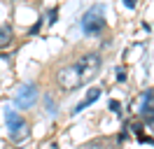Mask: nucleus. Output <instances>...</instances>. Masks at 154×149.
<instances>
[{
    "mask_svg": "<svg viewBox=\"0 0 154 149\" xmlns=\"http://www.w3.org/2000/svg\"><path fill=\"white\" fill-rule=\"evenodd\" d=\"M40 28H42V23H40V21H38V23H35V26H33V28H30V33H38V30H40Z\"/></svg>",
    "mask_w": 154,
    "mask_h": 149,
    "instance_id": "obj_10",
    "label": "nucleus"
},
{
    "mask_svg": "<svg viewBox=\"0 0 154 149\" xmlns=\"http://www.w3.org/2000/svg\"><path fill=\"white\" fill-rule=\"evenodd\" d=\"M105 26V14H103V5H94L87 14L82 17V30L87 35H98Z\"/></svg>",
    "mask_w": 154,
    "mask_h": 149,
    "instance_id": "obj_2",
    "label": "nucleus"
},
{
    "mask_svg": "<svg viewBox=\"0 0 154 149\" xmlns=\"http://www.w3.org/2000/svg\"><path fill=\"white\" fill-rule=\"evenodd\" d=\"M124 5L126 7H135V0H124Z\"/></svg>",
    "mask_w": 154,
    "mask_h": 149,
    "instance_id": "obj_11",
    "label": "nucleus"
},
{
    "mask_svg": "<svg viewBox=\"0 0 154 149\" xmlns=\"http://www.w3.org/2000/svg\"><path fill=\"white\" fill-rule=\"evenodd\" d=\"M119 107H122V105H119L117 100H110V110L112 112H119Z\"/></svg>",
    "mask_w": 154,
    "mask_h": 149,
    "instance_id": "obj_9",
    "label": "nucleus"
},
{
    "mask_svg": "<svg viewBox=\"0 0 154 149\" xmlns=\"http://www.w3.org/2000/svg\"><path fill=\"white\" fill-rule=\"evenodd\" d=\"M14 100H17V105H19L21 110H26V107H30L33 102L38 100V89H35L33 84H23V86L19 89V93H17Z\"/></svg>",
    "mask_w": 154,
    "mask_h": 149,
    "instance_id": "obj_5",
    "label": "nucleus"
},
{
    "mask_svg": "<svg viewBox=\"0 0 154 149\" xmlns=\"http://www.w3.org/2000/svg\"><path fill=\"white\" fill-rule=\"evenodd\" d=\"M56 79H58V86L63 89V91H72V89H79L82 84H79V77H77V70H75V65L70 63L66 65V68H61L56 74Z\"/></svg>",
    "mask_w": 154,
    "mask_h": 149,
    "instance_id": "obj_4",
    "label": "nucleus"
},
{
    "mask_svg": "<svg viewBox=\"0 0 154 149\" xmlns=\"http://www.w3.org/2000/svg\"><path fill=\"white\" fill-rule=\"evenodd\" d=\"M140 117H143L147 123H154V91H147L143 93V98H140Z\"/></svg>",
    "mask_w": 154,
    "mask_h": 149,
    "instance_id": "obj_6",
    "label": "nucleus"
},
{
    "mask_svg": "<svg viewBox=\"0 0 154 149\" xmlns=\"http://www.w3.org/2000/svg\"><path fill=\"white\" fill-rule=\"evenodd\" d=\"M98 98H100V89H98V86H96V89H89L87 96H84V100H82V102H79V105L75 107V112H82L84 107H89L91 102H96Z\"/></svg>",
    "mask_w": 154,
    "mask_h": 149,
    "instance_id": "obj_7",
    "label": "nucleus"
},
{
    "mask_svg": "<svg viewBox=\"0 0 154 149\" xmlns=\"http://www.w3.org/2000/svg\"><path fill=\"white\" fill-rule=\"evenodd\" d=\"M72 65H75V70H77L79 84H87V82H91V79L96 77V72L100 70V56L98 54H84Z\"/></svg>",
    "mask_w": 154,
    "mask_h": 149,
    "instance_id": "obj_1",
    "label": "nucleus"
},
{
    "mask_svg": "<svg viewBox=\"0 0 154 149\" xmlns=\"http://www.w3.org/2000/svg\"><path fill=\"white\" fill-rule=\"evenodd\" d=\"M7 126H10V138L14 142H23L28 138V126L17 112H7Z\"/></svg>",
    "mask_w": 154,
    "mask_h": 149,
    "instance_id": "obj_3",
    "label": "nucleus"
},
{
    "mask_svg": "<svg viewBox=\"0 0 154 149\" xmlns=\"http://www.w3.org/2000/svg\"><path fill=\"white\" fill-rule=\"evenodd\" d=\"M12 44V30L7 26H0V49Z\"/></svg>",
    "mask_w": 154,
    "mask_h": 149,
    "instance_id": "obj_8",
    "label": "nucleus"
}]
</instances>
